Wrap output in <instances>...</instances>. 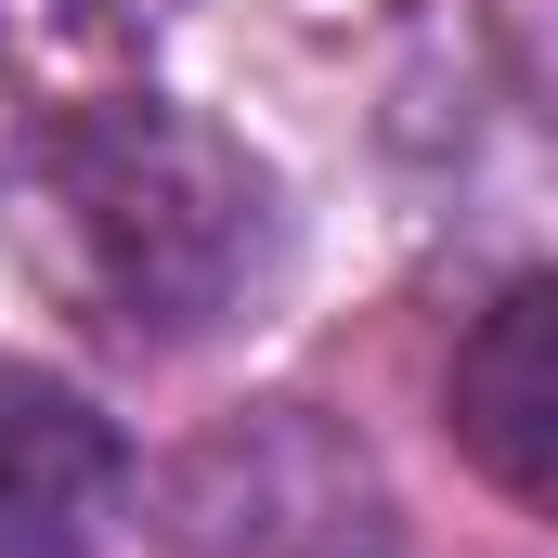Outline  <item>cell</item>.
Segmentation results:
<instances>
[{
  "instance_id": "1",
  "label": "cell",
  "mask_w": 558,
  "mask_h": 558,
  "mask_svg": "<svg viewBox=\"0 0 558 558\" xmlns=\"http://www.w3.org/2000/svg\"><path fill=\"white\" fill-rule=\"evenodd\" d=\"M0 234L92 338L182 351L208 338L274 260V182L260 156L182 105H65L0 156Z\"/></svg>"
},
{
  "instance_id": "2",
  "label": "cell",
  "mask_w": 558,
  "mask_h": 558,
  "mask_svg": "<svg viewBox=\"0 0 558 558\" xmlns=\"http://www.w3.org/2000/svg\"><path fill=\"white\" fill-rule=\"evenodd\" d=\"M441 416H454V454L507 507H546L558 494V286L546 274H507L481 299V325L454 338Z\"/></svg>"
},
{
  "instance_id": "3",
  "label": "cell",
  "mask_w": 558,
  "mask_h": 558,
  "mask_svg": "<svg viewBox=\"0 0 558 558\" xmlns=\"http://www.w3.org/2000/svg\"><path fill=\"white\" fill-rule=\"evenodd\" d=\"M118 494H131V441L65 377L0 364V558H92L118 533Z\"/></svg>"
}]
</instances>
